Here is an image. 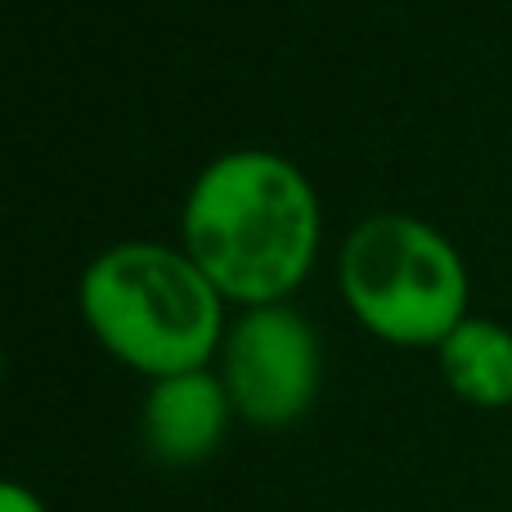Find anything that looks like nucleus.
<instances>
[{"mask_svg":"<svg viewBox=\"0 0 512 512\" xmlns=\"http://www.w3.org/2000/svg\"><path fill=\"white\" fill-rule=\"evenodd\" d=\"M180 239L225 301L279 306L315 270L324 212L297 162L270 149H234L194 176Z\"/></svg>","mask_w":512,"mask_h":512,"instance_id":"f257e3e1","label":"nucleus"},{"mask_svg":"<svg viewBox=\"0 0 512 512\" xmlns=\"http://www.w3.org/2000/svg\"><path fill=\"white\" fill-rule=\"evenodd\" d=\"M77 306L90 337L144 378L207 369L225 342V297L185 248L113 243L81 270Z\"/></svg>","mask_w":512,"mask_h":512,"instance_id":"f03ea898","label":"nucleus"},{"mask_svg":"<svg viewBox=\"0 0 512 512\" xmlns=\"http://www.w3.org/2000/svg\"><path fill=\"white\" fill-rule=\"evenodd\" d=\"M337 288L351 315L391 346H441L468 319L459 248L405 212H378L346 234Z\"/></svg>","mask_w":512,"mask_h":512,"instance_id":"7ed1b4c3","label":"nucleus"},{"mask_svg":"<svg viewBox=\"0 0 512 512\" xmlns=\"http://www.w3.org/2000/svg\"><path fill=\"white\" fill-rule=\"evenodd\" d=\"M221 382L243 423L261 432H283L315 405L324 382L319 333L288 301L252 306L225 328Z\"/></svg>","mask_w":512,"mask_h":512,"instance_id":"20e7f679","label":"nucleus"},{"mask_svg":"<svg viewBox=\"0 0 512 512\" xmlns=\"http://www.w3.org/2000/svg\"><path fill=\"white\" fill-rule=\"evenodd\" d=\"M230 418L234 405L221 373L194 369L153 382L149 396H144L140 427L144 445L162 468H194V463H207L221 450Z\"/></svg>","mask_w":512,"mask_h":512,"instance_id":"39448f33","label":"nucleus"},{"mask_svg":"<svg viewBox=\"0 0 512 512\" xmlns=\"http://www.w3.org/2000/svg\"><path fill=\"white\" fill-rule=\"evenodd\" d=\"M436 360L459 400L477 409L512 405V328L486 315H468L436 346Z\"/></svg>","mask_w":512,"mask_h":512,"instance_id":"423d86ee","label":"nucleus"},{"mask_svg":"<svg viewBox=\"0 0 512 512\" xmlns=\"http://www.w3.org/2000/svg\"><path fill=\"white\" fill-rule=\"evenodd\" d=\"M0 512H45L41 495L27 490L23 481H5L0 477Z\"/></svg>","mask_w":512,"mask_h":512,"instance_id":"0eeeda50","label":"nucleus"},{"mask_svg":"<svg viewBox=\"0 0 512 512\" xmlns=\"http://www.w3.org/2000/svg\"><path fill=\"white\" fill-rule=\"evenodd\" d=\"M0 373H5V346H0Z\"/></svg>","mask_w":512,"mask_h":512,"instance_id":"6e6552de","label":"nucleus"}]
</instances>
